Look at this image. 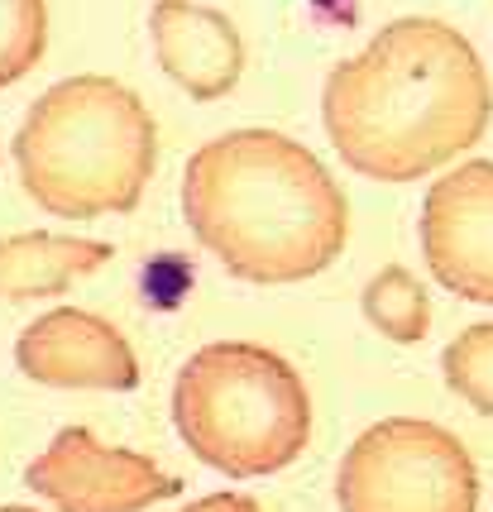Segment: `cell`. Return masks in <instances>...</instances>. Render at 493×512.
<instances>
[{
    "mask_svg": "<svg viewBox=\"0 0 493 512\" xmlns=\"http://www.w3.org/2000/svg\"><path fill=\"white\" fill-rule=\"evenodd\" d=\"M493 115L474 44L441 20H393L326 77L321 120L345 168L374 182H417L474 149Z\"/></svg>",
    "mask_w": 493,
    "mask_h": 512,
    "instance_id": "cell-1",
    "label": "cell"
},
{
    "mask_svg": "<svg viewBox=\"0 0 493 512\" xmlns=\"http://www.w3.org/2000/svg\"><path fill=\"white\" fill-rule=\"evenodd\" d=\"M192 235L240 283H307L345 249V197L321 158L278 130H230L182 173Z\"/></svg>",
    "mask_w": 493,
    "mask_h": 512,
    "instance_id": "cell-2",
    "label": "cell"
},
{
    "mask_svg": "<svg viewBox=\"0 0 493 512\" xmlns=\"http://www.w3.org/2000/svg\"><path fill=\"white\" fill-rule=\"evenodd\" d=\"M154 115L115 77L48 87L15 134L20 187L68 221L135 211L154 178Z\"/></svg>",
    "mask_w": 493,
    "mask_h": 512,
    "instance_id": "cell-3",
    "label": "cell"
},
{
    "mask_svg": "<svg viewBox=\"0 0 493 512\" xmlns=\"http://www.w3.org/2000/svg\"><path fill=\"white\" fill-rule=\"evenodd\" d=\"M173 426L202 465L230 479H269L307 450L312 402L283 355L216 340L182 364Z\"/></svg>",
    "mask_w": 493,
    "mask_h": 512,
    "instance_id": "cell-4",
    "label": "cell"
},
{
    "mask_svg": "<svg viewBox=\"0 0 493 512\" xmlns=\"http://www.w3.org/2000/svg\"><path fill=\"white\" fill-rule=\"evenodd\" d=\"M340 512H479V469L446 426L388 417L345 450Z\"/></svg>",
    "mask_w": 493,
    "mask_h": 512,
    "instance_id": "cell-5",
    "label": "cell"
},
{
    "mask_svg": "<svg viewBox=\"0 0 493 512\" xmlns=\"http://www.w3.org/2000/svg\"><path fill=\"white\" fill-rule=\"evenodd\" d=\"M24 484L58 512H144L182 489V479L163 474L149 455L101 446L87 426H63L24 469Z\"/></svg>",
    "mask_w": 493,
    "mask_h": 512,
    "instance_id": "cell-6",
    "label": "cell"
},
{
    "mask_svg": "<svg viewBox=\"0 0 493 512\" xmlns=\"http://www.w3.org/2000/svg\"><path fill=\"white\" fill-rule=\"evenodd\" d=\"M422 254L436 283L493 307V158H474L431 182L422 201Z\"/></svg>",
    "mask_w": 493,
    "mask_h": 512,
    "instance_id": "cell-7",
    "label": "cell"
},
{
    "mask_svg": "<svg viewBox=\"0 0 493 512\" xmlns=\"http://www.w3.org/2000/svg\"><path fill=\"white\" fill-rule=\"evenodd\" d=\"M15 364L20 374L48 388H101V393L139 388V359L130 340L106 316H91L82 307H58L29 321L15 340Z\"/></svg>",
    "mask_w": 493,
    "mask_h": 512,
    "instance_id": "cell-8",
    "label": "cell"
},
{
    "mask_svg": "<svg viewBox=\"0 0 493 512\" xmlns=\"http://www.w3.org/2000/svg\"><path fill=\"white\" fill-rule=\"evenodd\" d=\"M149 34L158 48V67L192 101H221L240 87L245 44L221 10H206L192 0H158L149 15Z\"/></svg>",
    "mask_w": 493,
    "mask_h": 512,
    "instance_id": "cell-9",
    "label": "cell"
},
{
    "mask_svg": "<svg viewBox=\"0 0 493 512\" xmlns=\"http://www.w3.org/2000/svg\"><path fill=\"white\" fill-rule=\"evenodd\" d=\"M111 245L101 240H63V235H5L0 240V302H29V297H58L72 283L91 278L111 264Z\"/></svg>",
    "mask_w": 493,
    "mask_h": 512,
    "instance_id": "cell-10",
    "label": "cell"
},
{
    "mask_svg": "<svg viewBox=\"0 0 493 512\" xmlns=\"http://www.w3.org/2000/svg\"><path fill=\"white\" fill-rule=\"evenodd\" d=\"M364 316L374 321V331H383L388 340H398V345H417L431 331L426 288L403 264H388L374 273V283L364 288Z\"/></svg>",
    "mask_w": 493,
    "mask_h": 512,
    "instance_id": "cell-11",
    "label": "cell"
},
{
    "mask_svg": "<svg viewBox=\"0 0 493 512\" xmlns=\"http://www.w3.org/2000/svg\"><path fill=\"white\" fill-rule=\"evenodd\" d=\"M441 374L455 398H465L474 412L493 417V321H479L450 340L441 355Z\"/></svg>",
    "mask_w": 493,
    "mask_h": 512,
    "instance_id": "cell-12",
    "label": "cell"
},
{
    "mask_svg": "<svg viewBox=\"0 0 493 512\" xmlns=\"http://www.w3.org/2000/svg\"><path fill=\"white\" fill-rule=\"evenodd\" d=\"M48 10L44 0H0V87H15L44 63Z\"/></svg>",
    "mask_w": 493,
    "mask_h": 512,
    "instance_id": "cell-13",
    "label": "cell"
},
{
    "mask_svg": "<svg viewBox=\"0 0 493 512\" xmlns=\"http://www.w3.org/2000/svg\"><path fill=\"white\" fill-rule=\"evenodd\" d=\"M187 512H259V503L245 493H211V498H197Z\"/></svg>",
    "mask_w": 493,
    "mask_h": 512,
    "instance_id": "cell-14",
    "label": "cell"
},
{
    "mask_svg": "<svg viewBox=\"0 0 493 512\" xmlns=\"http://www.w3.org/2000/svg\"><path fill=\"white\" fill-rule=\"evenodd\" d=\"M0 512H34V508H0Z\"/></svg>",
    "mask_w": 493,
    "mask_h": 512,
    "instance_id": "cell-15",
    "label": "cell"
}]
</instances>
